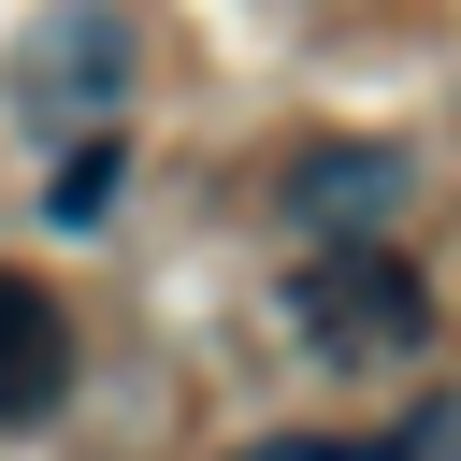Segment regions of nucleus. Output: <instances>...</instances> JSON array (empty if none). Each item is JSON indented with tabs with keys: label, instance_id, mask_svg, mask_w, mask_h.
<instances>
[{
	"label": "nucleus",
	"instance_id": "obj_6",
	"mask_svg": "<svg viewBox=\"0 0 461 461\" xmlns=\"http://www.w3.org/2000/svg\"><path fill=\"white\" fill-rule=\"evenodd\" d=\"M230 461H360V447H346V432H245Z\"/></svg>",
	"mask_w": 461,
	"mask_h": 461
},
{
	"label": "nucleus",
	"instance_id": "obj_5",
	"mask_svg": "<svg viewBox=\"0 0 461 461\" xmlns=\"http://www.w3.org/2000/svg\"><path fill=\"white\" fill-rule=\"evenodd\" d=\"M115 202H130V144H115V130H86V144L58 158V187H43V216H58V230H101Z\"/></svg>",
	"mask_w": 461,
	"mask_h": 461
},
{
	"label": "nucleus",
	"instance_id": "obj_3",
	"mask_svg": "<svg viewBox=\"0 0 461 461\" xmlns=\"http://www.w3.org/2000/svg\"><path fill=\"white\" fill-rule=\"evenodd\" d=\"M72 403V303L43 274H0V432Z\"/></svg>",
	"mask_w": 461,
	"mask_h": 461
},
{
	"label": "nucleus",
	"instance_id": "obj_2",
	"mask_svg": "<svg viewBox=\"0 0 461 461\" xmlns=\"http://www.w3.org/2000/svg\"><path fill=\"white\" fill-rule=\"evenodd\" d=\"M29 115H86V101H130V14L115 0H58L29 29V72H14Z\"/></svg>",
	"mask_w": 461,
	"mask_h": 461
},
{
	"label": "nucleus",
	"instance_id": "obj_1",
	"mask_svg": "<svg viewBox=\"0 0 461 461\" xmlns=\"http://www.w3.org/2000/svg\"><path fill=\"white\" fill-rule=\"evenodd\" d=\"M288 317H303V346L346 360V375H389V360L432 346V288H418L375 230H331V245L288 274Z\"/></svg>",
	"mask_w": 461,
	"mask_h": 461
},
{
	"label": "nucleus",
	"instance_id": "obj_4",
	"mask_svg": "<svg viewBox=\"0 0 461 461\" xmlns=\"http://www.w3.org/2000/svg\"><path fill=\"white\" fill-rule=\"evenodd\" d=\"M389 202H403V158H389V144H317V158L288 173V216H303L317 245H331V230H375Z\"/></svg>",
	"mask_w": 461,
	"mask_h": 461
}]
</instances>
